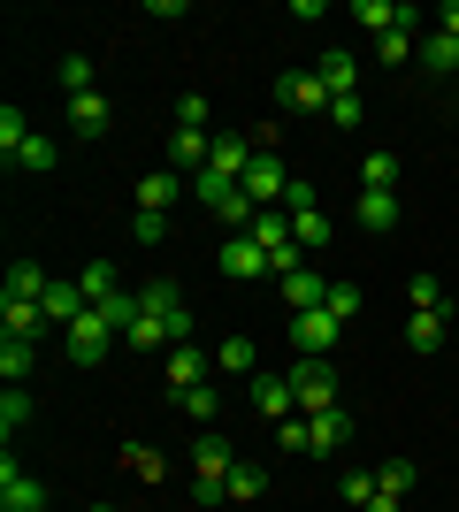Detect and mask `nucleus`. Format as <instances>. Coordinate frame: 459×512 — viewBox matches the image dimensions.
Segmentation results:
<instances>
[{
    "instance_id": "22",
    "label": "nucleus",
    "mask_w": 459,
    "mask_h": 512,
    "mask_svg": "<svg viewBox=\"0 0 459 512\" xmlns=\"http://www.w3.org/2000/svg\"><path fill=\"white\" fill-rule=\"evenodd\" d=\"M253 245H261V253L291 245V214H284V207H261V214H253Z\"/></svg>"
},
{
    "instance_id": "40",
    "label": "nucleus",
    "mask_w": 459,
    "mask_h": 512,
    "mask_svg": "<svg viewBox=\"0 0 459 512\" xmlns=\"http://www.w3.org/2000/svg\"><path fill=\"white\" fill-rule=\"evenodd\" d=\"M62 85H69V100L92 92V54H69V62H62Z\"/></svg>"
},
{
    "instance_id": "37",
    "label": "nucleus",
    "mask_w": 459,
    "mask_h": 512,
    "mask_svg": "<svg viewBox=\"0 0 459 512\" xmlns=\"http://www.w3.org/2000/svg\"><path fill=\"white\" fill-rule=\"evenodd\" d=\"M421 62L437 69V77H452V69H459V39H444V31H437V39L421 46Z\"/></svg>"
},
{
    "instance_id": "43",
    "label": "nucleus",
    "mask_w": 459,
    "mask_h": 512,
    "mask_svg": "<svg viewBox=\"0 0 459 512\" xmlns=\"http://www.w3.org/2000/svg\"><path fill=\"white\" fill-rule=\"evenodd\" d=\"M276 444H284V451H306V413H291V421H276Z\"/></svg>"
},
{
    "instance_id": "46",
    "label": "nucleus",
    "mask_w": 459,
    "mask_h": 512,
    "mask_svg": "<svg viewBox=\"0 0 459 512\" xmlns=\"http://www.w3.org/2000/svg\"><path fill=\"white\" fill-rule=\"evenodd\" d=\"M437 31H444V39H459V0H444V8H437Z\"/></svg>"
},
{
    "instance_id": "38",
    "label": "nucleus",
    "mask_w": 459,
    "mask_h": 512,
    "mask_svg": "<svg viewBox=\"0 0 459 512\" xmlns=\"http://www.w3.org/2000/svg\"><path fill=\"white\" fill-rule=\"evenodd\" d=\"M337 490H345V505H360V512H368V497H375V474H368V467H345V482H337Z\"/></svg>"
},
{
    "instance_id": "3",
    "label": "nucleus",
    "mask_w": 459,
    "mask_h": 512,
    "mask_svg": "<svg viewBox=\"0 0 459 512\" xmlns=\"http://www.w3.org/2000/svg\"><path fill=\"white\" fill-rule=\"evenodd\" d=\"M245 199H253V207H276V199L291 192V169H284V153L276 146H261L253 153V169H245V184H238Z\"/></svg>"
},
{
    "instance_id": "32",
    "label": "nucleus",
    "mask_w": 459,
    "mask_h": 512,
    "mask_svg": "<svg viewBox=\"0 0 459 512\" xmlns=\"http://www.w3.org/2000/svg\"><path fill=\"white\" fill-rule=\"evenodd\" d=\"M406 299H414V314H452V299H444L437 276H414V283H406Z\"/></svg>"
},
{
    "instance_id": "8",
    "label": "nucleus",
    "mask_w": 459,
    "mask_h": 512,
    "mask_svg": "<svg viewBox=\"0 0 459 512\" xmlns=\"http://www.w3.org/2000/svg\"><path fill=\"white\" fill-rule=\"evenodd\" d=\"M276 100H284L291 115H322V107H329V85L314 77V69H284V77H276Z\"/></svg>"
},
{
    "instance_id": "18",
    "label": "nucleus",
    "mask_w": 459,
    "mask_h": 512,
    "mask_svg": "<svg viewBox=\"0 0 459 512\" xmlns=\"http://www.w3.org/2000/svg\"><path fill=\"white\" fill-rule=\"evenodd\" d=\"M314 77H322V85H329V100H345V92H352V77H360V62H352L345 46H329L322 62H314Z\"/></svg>"
},
{
    "instance_id": "6",
    "label": "nucleus",
    "mask_w": 459,
    "mask_h": 512,
    "mask_svg": "<svg viewBox=\"0 0 459 512\" xmlns=\"http://www.w3.org/2000/svg\"><path fill=\"white\" fill-rule=\"evenodd\" d=\"M215 268H222V276H238V283H253V276H268V253L253 245V230H230V237H222V253H215Z\"/></svg>"
},
{
    "instance_id": "7",
    "label": "nucleus",
    "mask_w": 459,
    "mask_h": 512,
    "mask_svg": "<svg viewBox=\"0 0 459 512\" xmlns=\"http://www.w3.org/2000/svg\"><path fill=\"white\" fill-rule=\"evenodd\" d=\"M0 512H46V482L23 474L16 459H0Z\"/></svg>"
},
{
    "instance_id": "47",
    "label": "nucleus",
    "mask_w": 459,
    "mask_h": 512,
    "mask_svg": "<svg viewBox=\"0 0 459 512\" xmlns=\"http://www.w3.org/2000/svg\"><path fill=\"white\" fill-rule=\"evenodd\" d=\"M368 512H406V497H391V490H375V497H368Z\"/></svg>"
},
{
    "instance_id": "27",
    "label": "nucleus",
    "mask_w": 459,
    "mask_h": 512,
    "mask_svg": "<svg viewBox=\"0 0 459 512\" xmlns=\"http://www.w3.org/2000/svg\"><path fill=\"white\" fill-rule=\"evenodd\" d=\"M444 321H452V314H414V321H406V344H414L421 360H429V352L444 344Z\"/></svg>"
},
{
    "instance_id": "1",
    "label": "nucleus",
    "mask_w": 459,
    "mask_h": 512,
    "mask_svg": "<svg viewBox=\"0 0 459 512\" xmlns=\"http://www.w3.org/2000/svg\"><path fill=\"white\" fill-rule=\"evenodd\" d=\"M62 337H69V360H77V367H100V360H108V344H115V321L100 314V306H85Z\"/></svg>"
},
{
    "instance_id": "13",
    "label": "nucleus",
    "mask_w": 459,
    "mask_h": 512,
    "mask_svg": "<svg viewBox=\"0 0 459 512\" xmlns=\"http://www.w3.org/2000/svg\"><path fill=\"white\" fill-rule=\"evenodd\" d=\"M39 306H46V329H69V321L85 314V283H62V276H54Z\"/></svg>"
},
{
    "instance_id": "2",
    "label": "nucleus",
    "mask_w": 459,
    "mask_h": 512,
    "mask_svg": "<svg viewBox=\"0 0 459 512\" xmlns=\"http://www.w3.org/2000/svg\"><path fill=\"white\" fill-rule=\"evenodd\" d=\"M291 398H299L306 421L329 413V406H337V367H329V360H299V367H291Z\"/></svg>"
},
{
    "instance_id": "17",
    "label": "nucleus",
    "mask_w": 459,
    "mask_h": 512,
    "mask_svg": "<svg viewBox=\"0 0 459 512\" xmlns=\"http://www.w3.org/2000/svg\"><path fill=\"white\" fill-rule=\"evenodd\" d=\"M176 192H184V176H176V169H153V176H138V214H161V207H176Z\"/></svg>"
},
{
    "instance_id": "9",
    "label": "nucleus",
    "mask_w": 459,
    "mask_h": 512,
    "mask_svg": "<svg viewBox=\"0 0 459 512\" xmlns=\"http://www.w3.org/2000/svg\"><path fill=\"white\" fill-rule=\"evenodd\" d=\"M207 161H215V138H207V130H169V169L184 176V184H192Z\"/></svg>"
},
{
    "instance_id": "23",
    "label": "nucleus",
    "mask_w": 459,
    "mask_h": 512,
    "mask_svg": "<svg viewBox=\"0 0 459 512\" xmlns=\"http://www.w3.org/2000/svg\"><path fill=\"white\" fill-rule=\"evenodd\" d=\"M77 283H85V306H108L115 291H123V283H115V268H108V260H85V268H77Z\"/></svg>"
},
{
    "instance_id": "19",
    "label": "nucleus",
    "mask_w": 459,
    "mask_h": 512,
    "mask_svg": "<svg viewBox=\"0 0 459 512\" xmlns=\"http://www.w3.org/2000/svg\"><path fill=\"white\" fill-rule=\"evenodd\" d=\"M46 283H54V276H46L39 260H16V268H8V291H0V299H46Z\"/></svg>"
},
{
    "instance_id": "42",
    "label": "nucleus",
    "mask_w": 459,
    "mask_h": 512,
    "mask_svg": "<svg viewBox=\"0 0 459 512\" xmlns=\"http://www.w3.org/2000/svg\"><path fill=\"white\" fill-rule=\"evenodd\" d=\"M176 130H207V100H199V92L176 100Z\"/></svg>"
},
{
    "instance_id": "48",
    "label": "nucleus",
    "mask_w": 459,
    "mask_h": 512,
    "mask_svg": "<svg viewBox=\"0 0 459 512\" xmlns=\"http://www.w3.org/2000/svg\"><path fill=\"white\" fill-rule=\"evenodd\" d=\"M85 512H115V505H85Z\"/></svg>"
},
{
    "instance_id": "36",
    "label": "nucleus",
    "mask_w": 459,
    "mask_h": 512,
    "mask_svg": "<svg viewBox=\"0 0 459 512\" xmlns=\"http://www.w3.org/2000/svg\"><path fill=\"white\" fill-rule=\"evenodd\" d=\"M23 146H31V123H23L16 107H0V161H16Z\"/></svg>"
},
{
    "instance_id": "11",
    "label": "nucleus",
    "mask_w": 459,
    "mask_h": 512,
    "mask_svg": "<svg viewBox=\"0 0 459 512\" xmlns=\"http://www.w3.org/2000/svg\"><path fill=\"white\" fill-rule=\"evenodd\" d=\"M69 130H77V138H108V130H115V107L100 100V92H77V100H69Z\"/></svg>"
},
{
    "instance_id": "30",
    "label": "nucleus",
    "mask_w": 459,
    "mask_h": 512,
    "mask_svg": "<svg viewBox=\"0 0 459 512\" xmlns=\"http://www.w3.org/2000/svg\"><path fill=\"white\" fill-rule=\"evenodd\" d=\"M414 482H421L414 459H383V474H375V490H391V497H414Z\"/></svg>"
},
{
    "instance_id": "15",
    "label": "nucleus",
    "mask_w": 459,
    "mask_h": 512,
    "mask_svg": "<svg viewBox=\"0 0 459 512\" xmlns=\"http://www.w3.org/2000/svg\"><path fill=\"white\" fill-rule=\"evenodd\" d=\"M352 214H360V230H368V237H391L398 230V199L391 192H360V199H352Z\"/></svg>"
},
{
    "instance_id": "24",
    "label": "nucleus",
    "mask_w": 459,
    "mask_h": 512,
    "mask_svg": "<svg viewBox=\"0 0 459 512\" xmlns=\"http://www.w3.org/2000/svg\"><path fill=\"white\" fill-rule=\"evenodd\" d=\"M391 184H398V153L375 146L368 161H360V192H391Z\"/></svg>"
},
{
    "instance_id": "44",
    "label": "nucleus",
    "mask_w": 459,
    "mask_h": 512,
    "mask_svg": "<svg viewBox=\"0 0 459 512\" xmlns=\"http://www.w3.org/2000/svg\"><path fill=\"white\" fill-rule=\"evenodd\" d=\"M131 230H138V245H161V237H169V214H138Z\"/></svg>"
},
{
    "instance_id": "20",
    "label": "nucleus",
    "mask_w": 459,
    "mask_h": 512,
    "mask_svg": "<svg viewBox=\"0 0 459 512\" xmlns=\"http://www.w3.org/2000/svg\"><path fill=\"white\" fill-rule=\"evenodd\" d=\"M54 161H62V146H54V138H39V130H31V146H23L16 161H8V169H23V176H54Z\"/></svg>"
},
{
    "instance_id": "14",
    "label": "nucleus",
    "mask_w": 459,
    "mask_h": 512,
    "mask_svg": "<svg viewBox=\"0 0 459 512\" xmlns=\"http://www.w3.org/2000/svg\"><path fill=\"white\" fill-rule=\"evenodd\" d=\"M0 329H8V337H23V344H39L46 306H39V299H0Z\"/></svg>"
},
{
    "instance_id": "12",
    "label": "nucleus",
    "mask_w": 459,
    "mask_h": 512,
    "mask_svg": "<svg viewBox=\"0 0 459 512\" xmlns=\"http://www.w3.org/2000/svg\"><path fill=\"white\" fill-rule=\"evenodd\" d=\"M161 375H169V390H199V383H207L199 344H169V352H161Z\"/></svg>"
},
{
    "instance_id": "39",
    "label": "nucleus",
    "mask_w": 459,
    "mask_h": 512,
    "mask_svg": "<svg viewBox=\"0 0 459 512\" xmlns=\"http://www.w3.org/2000/svg\"><path fill=\"white\" fill-rule=\"evenodd\" d=\"M329 123H337V130H360V123H368V107H360V92H345V100H329Z\"/></svg>"
},
{
    "instance_id": "28",
    "label": "nucleus",
    "mask_w": 459,
    "mask_h": 512,
    "mask_svg": "<svg viewBox=\"0 0 459 512\" xmlns=\"http://www.w3.org/2000/svg\"><path fill=\"white\" fill-rule=\"evenodd\" d=\"M31 360H39V352L23 337H0V375H8V383H31Z\"/></svg>"
},
{
    "instance_id": "41",
    "label": "nucleus",
    "mask_w": 459,
    "mask_h": 512,
    "mask_svg": "<svg viewBox=\"0 0 459 512\" xmlns=\"http://www.w3.org/2000/svg\"><path fill=\"white\" fill-rule=\"evenodd\" d=\"M406 54H414V39H406V31H383V39H375V62H383V69L406 62Z\"/></svg>"
},
{
    "instance_id": "21",
    "label": "nucleus",
    "mask_w": 459,
    "mask_h": 512,
    "mask_svg": "<svg viewBox=\"0 0 459 512\" xmlns=\"http://www.w3.org/2000/svg\"><path fill=\"white\" fill-rule=\"evenodd\" d=\"M176 406H184V421H192V428H215L222 390H207V383H199V390H176Z\"/></svg>"
},
{
    "instance_id": "35",
    "label": "nucleus",
    "mask_w": 459,
    "mask_h": 512,
    "mask_svg": "<svg viewBox=\"0 0 459 512\" xmlns=\"http://www.w3.org/2000/svg\"><path fill=\"white\" fill-rule=\"evenodd\" d=\"M123 467H131L138 482H161V474H169V459H161L153 444H123Z\"/></svg>"
},
{
    "instance_id": "4",
    "label": "nucleus",
    "mask_w": 459,
    "mask_h": 512,
    "mask_svg": "<svg viewBox=\"0 0 459 512\" xmlns=\"http://www.w3.org/2000/svg\"><path fill=\"white\" fill-rule=\"evenodd\" d=\"M337 337H345V321L329 314V306L291 314V344H299V360H329V352H337Z\"/></svg>"
},
{
    "instance_id": "10",
    "label": "nucleus",
    "mask_w": 459,
    "mask_h": 512,
    "mask_svg": "<svg viewBox=\"0 0 459 512\" xmlns=\"http://www.w3.org/2000/svg\"><path fill=\"white\" fill-rule=\"evenodd\" d=\"M253 413H261V421H291V413H299V398H291V375H253Z\"/></svg>"
},
{
    "instance_id": "33",
    "label": "nucleus",
    "mask_w": 459,
    "mask_h": 512,
    "mask_svg": "<svg viewBox=\"0 0 459 512\" xmlns=\"http://www.w3.org/2000/svg\"><path fill=\"white\" fill-rule=\"evenodd\" d=\"M329 314H337V321H360V306H368V299H360V283H345V276H329Z\"/></svg>"
},
{
    "instance_id": "25",
    "label": "nucleus",
    "mask_w": 459,
    "mask_h": 512,
    "mask_svg": "<svg viewBox=\"0 0 459 512\" xmlns=\"http://www.w3.org/2000/svg\"><path fill=\"white\" fill-rule=\"evenodd\" d=\"M291 237H299V253H322V245H329V214H322V207L291 214Z\"/></svg>"
},
{
    "instance_id": "34",
    "label": "nucleus",
    "mask_w": 459,
    "mask_h": 512,
    "mask_svg": "<svg viewBox=\"0 0 459 512\" xmlns=\"http://www.w3.org/2000/svg\"><path fill=\"white\" fill-rule=\"evenodd\" d=\"M138 306H146V314H161V321H169V314H176V306H184V291H176V283H169V276H153V283H146V291H138Z\"/></svg>"
},
{
    "instance_id": "45",
    "label": "nucleus",
    "mask_w": 459,
    "mask_h": 512,
    "mask_svg": "<svg viewBox=\"0 0 459 512\" xmlns=\"http://www.w3.org/2000/svg\"><path fill=\"white\" fill-rule=\"evenodd\" d=\"M314 207V184H306V176H291V192H284V214H306Z\"/></svg>"
},
{
    "instance_id": "29",
    "label": "nucleus",
    "mask_w": 459,
    "mask_h": 512,
    "mask_svg": "<svg viewBox=\"0 0 459 512\" xmlns=\"http://www.w3.org/2000/svg\"><path fill=\"white\" fill-rule=\"evenodd\" d=\"M23 421H31V390H23V383H8V390H0V436H16Z\"/></svg>"
},
{
    "instance_id": "16",
    "label": "nucleus",
    "mask_w": 459,
    "mask_h": 512,
    "mask_svg": "<svg viewBox=\"0 0 459 512\" xmlns=\"http://www.w3.org/2000/svg\"><path fill=\"white\" fill-rule=\"evenodd\" d=\"M322 299H329V276H322V268H299V276H284V306H291V314H314Z\"/></svg>"
},
{
    "instance_id": "26",
    "label": "nucleus",
    "mask_w": 459,
    "mask_h": 512,
    "mask_svg": "<svg viewBox=\"0 0 459 512\" xmlns=\"http://www.w3.org/2000/svg\"><path fill=\"white\" fill-rule=\"evenodd\" d=\"M261 490H268V474L253 467V459H238V467H230V505H261Z\"/></svg>"
},
{
    "instance_id": "31",
    "label": "nucleus",
    "mask_w": 459,
    "mask_h": 512,
    "mask_svg": "<svg viewBox=\"0 0 459 512\" xmlns=\"http://www.w3.org/2000/svg\"><path fill=\"white\" fill-rule=\"evenodd\" d=\"M215 367H222V375H245V383H253V344H245V337H222V344H215Z\"/></svg>"
},
{
    "instance_id": "5",
    "label": "nucleus",
    "mask_w": 459,
    "mask_h": 512,
    "mask_svg": "<svg viewBox=\"0 0 459 512\" xmlns=\"http://www.w3.org/2000/svg\"><path fill=\"white\" fill-rule=\"evenodd\" d=\"M352 436H360V428H352L345 406H329V413H314V421H306V451H314V459H337Z\"/></svg>"
}]
</instances>
